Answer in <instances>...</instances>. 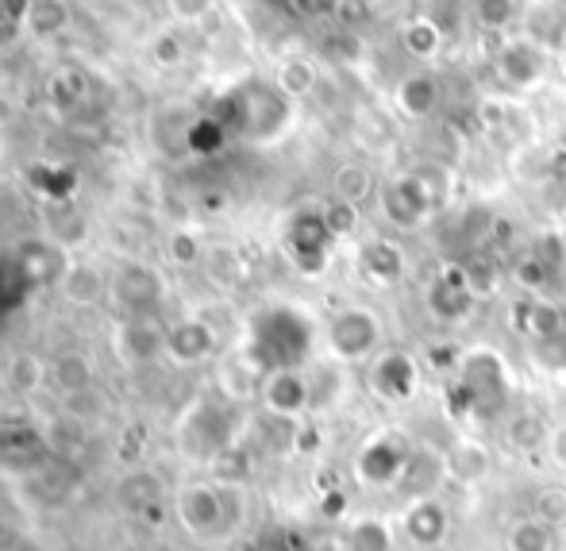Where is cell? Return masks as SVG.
Returning a JSON list of instances; mask_svg holds the SVG:
<instances>
[{
	"instance_id": "cell-1",
	"label": "cell",
	"mask_w": 566,
	"mask_h": 551,
	"mask_svg": "<svg viewBox=\"0 0 566 551\" xmlns=\"http://www.w3.org/2000/svg\"><path fill=\"white\" fill-rule=\"evenodd\" d=\"M316 329L301 309L293 305H266L251 316L243 343V363H251L254 374L274 371H301L313 355Z\"/></svg>"
},
{
	"instance_id": "cell-2",
	"label": "cell",
	"mask_w": 566,
	"mask_h": 551,
	"mask_svg": "<svg viewBox=\"0 0 566 551\" xmlns=\"http://www.w3.org/2000/svg\"><path fill=\"white\" fill-rule=\"evenodd\" d=\"M451 394L467 420L493 425V420H505L509 409H513V374H509L505 358L497 351L470 347L454 366Z\"/></svg>"
},
{
	"instance_id": "cell-3",
	"label": "cell",
	"mask_w": 566,
	"mask_h": 551,
	"mask_svg": "<svg viewBox=\"0 0 566 551\" xmlns=\"http://www.w3.org/2000/svg\"><path fill=\"white\" fill-rule=\"evenodd\" d=\"M239 440H243V417H239V397L231 394H201L174 425V444L193 462L217 467L228 451H235Z\"/></svg>"
},
{
	"instance_id": "cell-4",
	"label": "cell",
	"mask_w": 566,
	"mask_h": 551,
	"mask_svg": "<svg viewBox=\"0 0 566 551\" xmlns=\"http://www.w3.org/2000/svg\"><path fill=\"white\" fill-rule=\"evenodd\" d=\"M174 517L178 524L201 544H220V540L235 537L239 517H243V501H239V486H228L220 478H197V482L178 486L174 493Z\"/></svg>"
},
{
	"instance_id": "cell-5",
	"label": "cell",
	"mask_w": 566,
	"mask_h": 551,
	"mask_svg": "<svg viewBox=\"0 0 566 551\" xmlns=\"http://www.w3.org/2000/svg\"><path fill=\"white\" fill-rule=\"evenodd\" d=\"M290 112H293L290 97H285L277 85L251 82V85H239L235 93H228L212 119H217L228 135L266 143V139H277V135L290 127Z\"/></svg>"
},
{
	"instance_id": "cell-6",
	"label": "cell",
	"mask_w": 566,
	"mask_h": 551,
	"mask_svg": "<svg viewBox=\"0 0 566 551\" xmlns=\"http://www.w3.org/2000/svg\"><path fill=\"white\" fill-rule=\"evenodd\" d=\"M417 447L420 440L405 433V428H374V433L363 436L355 455H350V478L370 493H397Z\"/></svg>"
},
{
	"instance_id": "cell-7",
	"label": "cell",
	"mask_w": 566,
	"mask_h": 551,
	"mask_svg": "<svg viewBox=\"0 0 566 551\" xmlns=\"http://www.w3.org/2000/svg\"><path fill=\"white\" fill-rule=\"evenodd\" d=\"M448 201V178L440 170H409L397 178L381 181L378 189V212L386 223H394L397 231L420 228L428 217L443 209Z\"/></svg>"
},
{
	"instance_id": "cell-8",
	"label": "cell",
	"mask_w": 566,
	"mask_h": 551,
	"mask_svg": "<svg viewBox=\"0 0 566 551\" xmlns=\"http://www.w3.org/2000/svg\"><path fill=\"white\" fill-rule=\"evenodd\" d=\"M324 351L339 366H366L381 347H386V329L381 316L366 305H343L324 324Z\"/></svg>"
},
{
	"instance_id": "cell-9",
	"label": "cell",
	"mask_w": 566,
	"mask_h": 551,
	"mask_svg": "<svg viewBox=\"0 0 566 551\" xmlns=\"http://www.w3.org/2000/svg\"><path fill=\"white\" fill-rule=\"evenodd\" d=\"M363 386L386 409H405L424 389V366H420V358L409 347H381L363 366Z\"/></svg>"
},
{
	"instance_id": "cell-10",
	"label": "cell",
	"mask_w": 566,
	"mask_h": 551,
	"mask_svg": "<svg viewBox=\"0 0 566 551\" xmlns=\"http://www.w3.org/2000/svg\"><path fill=\"white\" fill-rule=\"evenodd\" d=\"M51 462H54V444L39 420L0 417V475L35 478Z\"/></svg>"
},
{
	"instance_id": "cell-11",
	"label": "cell",
	"mask_w": 566,
	"mask_h": 551,
	"mask_svg": "<svg viewBox=\"0 0 566 551\" xmlns=\"http://www.w3.org/2000/svg\"><path fill=\"white\" fill-rule=\"evenodd\" d=\"M397 524V540L409 551H443L454 532V513L443 501V493H432V498H417L405 501L394 517Z\"/></svg>"
},
{
	"instance_id": "cell-12",
	"label": "cell",
	"mask_w": 566,
	"mask_h": 551,
	"mask_svg": "<svg viewBox=\"0 0 566 551\" xmlns=\"http://www.w3.org/2000/svg\"><path fill=\"white\" fill-rule=\"evenodd\" d=\"M547 70H552V51L536 43L532 35H509L501 39L497 54H493V74L505 90L532 93L544 85Z\"/></svg>"
},
{
	"instance_id": "cell-13",
	"label": "cell",
	"mask_w": 566,
	"mask_h": 551,
	"mask_svg": "<svg viewBox=\"0 0 566 551\" xmlns=\"http://www.w3.org/2000/svg\"><path fill=\"white\" fill-rule=\"evenodd\" d=\"M259 405L274 420L285 425H301L308 413H316V382L301 371H274L259 382Z\"/></svg>"
},
{
	"instance_id": "cell-14",
	"label": "cell",
	"mask_w": 566,
	"mask_h": 551,
	"mask_svg": "<svg viewBox=\"0 0 566 551\" xmlns=\"http://www.w3.org/2000/svg\"><path fill=\"white\" fill-rule=\"evenodd\" d=\"M108 298L116 301L124 321H132V316H158V309L166 301L163 274L155 267H147V262H124L108 278Z\"/></svg>"
},
{
	"instance_id": "cell-15",
	"label": "cell",
	"mask_w": 566,
	"mask_h": 551,
	"mask_svg": "<svg viewBox=\"0 0 566 551\" xmlns=\"http://www.w3.org/2000/svg\"><path fill=\"white\" fill-rule=\"evenodd\" d=\"M285 247H290V259L301 274H321L328 267V254L336 247V236H332L328 220H324V209H297L290 217V228H285Z\"/></svg>"
},
{
	"instance_id": "cell-16",
	"label": "cell",
	"mask_w": 566,
	"mask_h": 551,
	"mask_svg": "<svg viewBox=\"0 0 566 551\" xmlns=\"http://www.w3.org/2000/svg\"><path fill=\"white\" fill-rule=\"evenodd\" d=\"M163 355L174 366H201L205 358L217 355V332L201 316H181V321L166 324V347Z\"/></svg>"
},
{
	"instance_id": "cell-17",
	"label": "cell",
	"mask_w": 566,
	"mask_h": 551,
	"mask_svg": "<svg viewBox=\"0 0 566 551\" xmlns=\"http://www.w3.org/2000/svg\"><path fill=\"white\" fill-rule=\"evenodd\" d=\"M336 551H401V540H397V524L389 517H347L336 532Z\"/></svg>"
},
{
	"instance_id": "cell-18",
	"label": "cell",
	"mask_w": 566,
	"mask_h": 551,
	"mask_svg": "<svg viewBox=\"0 0 566 551\" xmlns=\"http://www.w3.org/2000/svg\"><path fill=\"white\" fill-rule=\"evenodd\" d=\"M428 309L436 313V321H462L474 309V282H470V274H462L459 267H448L443 274H436V282L428 285Z\"/></svg>"
},
{
	"instance_id": "cell-19",
	"label": "cell",
	"mask_w": 566,
	"mask_h": 551,
	"mask_svg": "<svg viewBox=\"0 0 566 551\" xmlns=\"http://www.w3.org/2000/svg\"><path fill=\"white\" fill-rule=\"evenodd\" d=\"M443 482H448V459H443V451L440 447L420 444L409 462V470H405V482L397 486L394 498H401V506L405 501H417V498H432V493H440Z\"/></svg>"
},
{
	"instance_id": "cell-20",
	"label": "cell",
	"mask_w": 566,
	"mask_h": 551,
	"mask_svg": "<svg viewBox=\"0 0 566 551\" xmlns=\"http://www.w3.org/2000/svg\"><path fill=\"white\" fill-rule=\"evenodd\" d=\"M97 382V366L85 351H59V355L46 363V386L59 389L66 402H77L85 397Z\"/></svg>"
},
{
	"instance_id": "cell-21",
	"label": "cell",
	"mask_w": 566,
	"mask_h": 551,
	"mask_svg": "<svg viewBox=\"0 0 566 551\" xmlns=\"http://www.w3.org/2000/svg\"><path fill=\"white\" fill-rule=\"evenodd\" d=\"M394 101H397V108H401V116L428 119L443 105V85L432 70H412V74H405L401 82H397Z\"/></svg>"
},
{
	"instance_id": "cell-22",
	"label": "cell",
	"mask_w": 566,
	"mask_h": 551,
	"mask_svg": "<svg viewBox=\"0 0 566 551\" xmlns=\"http://www.w3.org/2000/svg\"><path fill=\"white\" fill-rule=\"evenodd\" d=\"M116 347L127 363H150V358H158L166 347V324L158 321V316H132V321H119Z\"/></svg>"
},
{
	"instance_id": "cell-23",
	"label": "cell",
	"mask_w": 566,
	"mask_h": 551,
	"mask_svg": "<svg viewBox=\"0 0 566 551\" xmlns=\"http://www.w3.org/2000/svg\"><path fill=\"white\" fill-rule=\"evenodd\" d=\"M443 459H448V482L478 486L493 475V447L478 436H462L459 444L443 451Z\"/></svg>"
},
{
	"instance_id": "cell-24",
	"label": "cell",
	"mask_w": 566,
	"mask_h": 551,
	"mask_svg": "<svg viewBox=\"0 0 566 551\" xmlns=\"http://www.w3.org/2000/svg\"><path fill=\"white\" fill-rule=\"evenodd\" d=\"M15 259H20L23 274L31 278L35 290H43V285H59L62 274H66V267H70V254L62 251L54 239H28V243L15 251Z\"/></svg>"
},
{
	"instance_id": "cell-25",
	"label": "cell",
	"mask_w": 566,
	"mask_h": 551,
	"mask_svg": "<svg viewBox=\"0 0 566 551\" xmlns=\"http://www.w3.org/2000/svg\"><path fill=\"white\" fill-rule=\"evenodd\" d=\"M563 524L539 513H524L505 529V551H563Z\"/></svg>"
},
{
	"instance_id": "cell-26",
	"label": "cell",
	"mask_w": 566,
	"mask_h": 551,
	"mask_svg": "<svg viewBox=\"0 0 566 551\" xmlns=\"http://www.w3.org/2000/svg\"><path fill=\"white\" fill-rule=\"evenodd\" d=\"M559 267H563L559 251L547 254V243H532V247H524V251L516 254L513 278L532 293V298H544V293L552 290L555 274H559Z\"/></svg>"
},
{
	"instance_id": "cell-27",
	"label": "cell",
	"mask_w": 566,
	"mask_h": 551,
	"mask_svg": "<svg viewBox=\"0 0 566 551\" xmlns=\"http://www.w3.org/2000/svg\"><path fill=\"white\" fill-rule=\"evenodd\" d=\"M358 270H363L366 282L374 285H394L405 274V254L389 239H370V243L358 247Z\"/></svg>"
},
{
	"instance_id": "cell-28",
	"label": "cell",
	"mask_w": 566,
	"mask_h": 551,
	"mask_svg": "<svg viewBox=\"0 0 566 551\" xmlns=\"http://www.w3.org/2000/svg\"><path fill=\"white\" fill-rule=\"evenodd\" d=\"M59 293L70 301V305H101V301L108 298V278L101 274L97 267H90V262H74L70 259L66 274H62L59 282Z\"/></svg>"
},
{
	"instance_id": "cell-29",
	"label": "cell",
	"mask_w": 566,
	"mask_h": 551,
	"mask_svg": "<svg viewBox=\"0 0 566 551\" xmlns=\"http://www.w3.org/2000/svg\"><path fill=\"white\" fill-rule=\"evenodd\" d=\"M378 178H374L370 166L363 163H343L336 174H332V201L343 205H366L370 197H378Z\"/></svg>"
},
{
	"instance_id": "cell-30",
	"label": "cell",
	"mask_w": 566,
	"mask_h": 551,
	"mask_svg": "<svg viewBox=\"0 0 566 551\" xmlns=\"http://www.w3.org/2000/svg\"><path fill=\"white\" fill-rule=\"evenodd\" d=\"M116 493L127 509H135V513H147V509H155L166 501V486L155 470H127V475L119 478Z\"/></svg>"
},
{
	"instance_id": "cell-31",
	"label": "cell",
	"mask_w": 566,
	"mask_h": 551,
	"mask_svg": "<svg viewBox=\"0 0 566 551\" xmlns=\"http://www.w3.org/2000/svg\"><path fill=\"white\" fill-rule=\"evenodd\" d=\"M401 46H405V54H412V59H420V62L436 59V54H440V46H443L440 23H436V20H424V15H417V20H405V28H401Z\"/></svg>"
},
{
	"instance_id": "cell-32",
	"label": "cell",
	"mask_w": 566,
	"mask_h": 551,
	"mask_svg": "<svg viewBox=\"0 0 566 551\" xmlns=\"http://www.w3.org/2000/svg\"><path fill=\"white\" fill-rule=\"evenodd\" d=\"M8 386H12L15 394H35V389H43L46 386V363L39 355H31V351L12 355V363H8Z\"/></svg>"
},
{
	"instance_id": "cell-33",
	"label": "cell",
	"mask_w": 566,
	"mask_h": 551,
	"mask_svg": "<svg viewBox=\"0 0 566 551\" xmlns=\"http://www.w3.org/2000/svg\"><path fill=\"white\" fill-rule=\"evenodd\" d=\"M274 85H277V90H282L290 101H297V97H305V93H313V85H316L313 62H305V59H285L282 66H277Z\"/></svg>"
},
{
	"instance_id": "cell-34",
	"label": "cell",
	"mask_w": 566,
	"mask_h": 551,
	"mask_svg": "<svg viewBox=\"0 0 566 551\" xmlns=\"http://www.w3.org/2000/svg\"><path fill=\"white\" fill-rule=\"evenodd\" d=\"M66 23H70L66 0H31L28 28L35 31V35H59Z\"/></svg>"
},
{
	"instance_id": "cell-35",
	"label": "cell",
	"mask_w": 566,
	"mask_h": 551,
	"mask_svg": "<svg viewBox=\"0 0 566 551\" xmlns=\"http://www.w3.org/2000/svg\"><path fill=\"white\" fill-rule=\"evenodd\" d=\"M516 12H521L516 0H470V15L482 31H505Z\"/></svg>"
},
{
	"instance_id": "cell-36",
	"label": "cell",
	"mask_w": 566,
	"mask_h": 551,
	"mask_svg": "<svg viewBox=\"0 0 566 551\" xmlns=\"http://www.w3.org/2000/svg\"><path fill=\"white\" fill-rule=\"evenodd\" d=\"M85 97H90V77L77 74V70H70V74H59L51 82V105H59L62 112L82 108Z\"/></svg>"
},
{
	"instance_id": "cell-37",
	"label": "cell",
	"mask_w": 566,
	"mask_h": 551,
	"mask_svg": "<svg viewBox=\"0 0 566 551\" xmlns=\"http://www.w3.org/2000/svg\"><path fill=\"white\" fill-rule=\"evenodd\" d=\"M324 220H328L332 236L343 239V236H350V231L358 228V209H355V205H343V201H328V205H324Z\"/></svg>"
},
{
	"instance_id": "cell-38",
	"label": "cell",
	"mask_w": 566,
	"mask_h": 551,
	"mask_svg": "<svg viewBox=\"0 0 566 551\" xmlns=\"http://www.w3.org/2000/svg\"><path fill=\"white\" fill-rule=\"evenodd\" d=\"M290 4H293V12H297L301 20L324 23V20H336L347 0H290Z\"/></svg>"
},
{
	"instance_id": "cell-39",
	"label": "cell",
	"mask_w": 566,
	"mask_h": 551,
	"mask_svg": "<svg viewBox=\"0 0 566 551\" xmlns=\"http://www.w3.org/2000/svg\"><path fill=\"white\" fill-rule=\"evenodd\" d=\"M544 459L552 462L555 475L566 478V420H555V425H552L547 444H544Z\"/></svg>"
},
{
	"instance_id": "cell-40",
	"label": "cell",
	"mask_w": 566,
	"mask_h": 551,
	"mask_svg": "<svg viewBox=\"0 0 566 551\" xmlns=\"http://www.w3.org/2000/svg\"><path fill=\"white\" fill-rule=\"evenodd\" d=\"M224 139H228V132H224V127H220L212 116H209V119H201V124L193 127V135H189V143H193L197 150H217Z\"/></svg>"
},
{
	"instance_id": "cell-41",
	"label": "cell",
	"mask_w": 566,
	"mask_h": 551,
	"mask_svg": "<svg viewBox=\"0 0 566 551\" xmlns=\"http://www.w3.org/2000/svg\"><path fill=\"white\" fill-rule=\"evenodd\" d=\"M150 54H155L158 66H178V62L186 59V46H181L178 35H158L155 43H150Z\"/></svg>"
},
{
	"instance_id": "cell-42",
	"label": "cell",
	"mask_w": 566,
	"mask_h": 551,
	"mask_svg": "<svg viewBox=\"0 0 566 551\" xmlns=\"http://www.w3.org/2000/svg\"><path fill=\"white\" fill-rule=\"evenodd\" d=\"M197 254H201V243H197L189 231H178V236L170 239V259L178 262V267H189V262H197Z\"/></svg>"
},
{
	"instance_id": "cell-43",
	"label": "cell",
	"mask_w": 566,
	"mask_h": 551,
	"mask_svg": "<svg viewBox=\"0 0 566 551\" xmlns=\"http://www.w3.org/2000/svg\"><path fill=\"white\" fill-rule=\"evenodd\" d=\"M212 0H170V12L178 15V20H201V15H209Z\"/></svg>"
}]
</instances>
